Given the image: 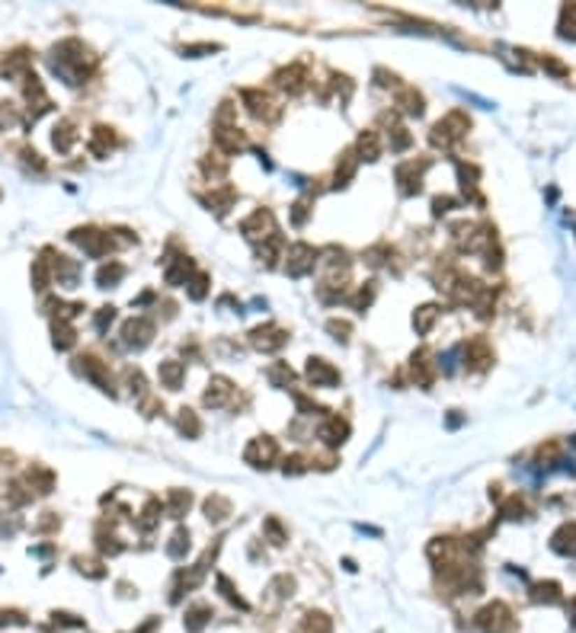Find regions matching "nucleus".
<instances>
[{
	"label": "nucleus",
	"mask_w": 576,
	"mask_h": 633,
	"mask_svg": "<svg viewBox=\"0 0 576 633\" xmlns=\"http://www.w3.org/2000/svg\"><path fill=\"white\" fill-rule=\"evenodd\" d=\"M275 458V445H273V438H263V442H253L250 445V451H247V460L250 464H257V467H266V460H273Z\"/></svg>",
	"instance_id": "nucleus-1"
},
{
	"label": "nucleus",
	"mask_w": 576,
	"mask_h": 633,
	"mask_svg": "<svg viewBox=\"0 0 576 633\" xmlns=\"http://www.w3.org/2000/svg\"><path fill=\"white\" fill-rule=\"evenodd\" d=\"M308 377H311L314 384H336V377H340V374H336L324 358H311V365H308Z\"/></svg>",
	"instance_id": "nucleus-2"
},
{
	"label": "nucleus",
	"mask_w": 576,
	"mask_h": 633,
	"mask_svg": "<svg viewBox=\"0 0 576 633\" xmlns=\"http://www.w3.org/2000/svg\"><path fill=\"white\" fill-rule=\"evenodd\" d=\"M147 340H151V323L147 320H131L125 326V346H144Z\"/></svg>",
	"instance_id": "nucleus-3"
},
{
	"label": "nucleus",
	"mask_w": 576,
	"mask_h": 633,
	"mask_svg": "<svg viewBox=\"0 0 576 633\" xmlns=\"http://www.w3.org/2000/svg\"><path fill=\"white\" fill-rule=\"evenodd\" d=\"M320 435H324L330 445H336V442H343V435H346V425H343L340 419H330L324 429H320Z\"/></svg>",
	"instance_id": "nucleus-4"
},
{
	"label": "nucleus",
	"mask_w": 576,
	"mask_h": 633,
	"mask_svg": "<svg viewBox=\"0 0 576 633\" xmlns=\"http://www.w3.org/2000/svg\"><path fill=\"white\" fill-rule=\"evenodd\" d=\"M359 147H362L365 160H375V157H378V141H375V135H372V131L359 138Z\"/></svg>",
	"instance_id": "nucleus-5"
},
{
	"label": "nucleus",
	"mask_w": 576,
	"mask_h": 633,
	"mask_svg": "<svg viewBox=\"0 0 576 633\" xmlns=\"http://www.w3.org/2000/svg\"><path fill=\"white\" fill-rule=\"evenodd\" d=\"M160 374H164V381H167L170 387H176V384H180V374H182V368H180V365H176V362H167V365H164V368H160Z\"/></svg>",
	"instance_id": "nucleus-6"
},
{
	"label": "nucleus",
	"mask_w": 576,
	"mask_h": 633,
	"mask_svg": "<svg viewBox=\"0 0 576 633\" xmlns=\"http://www.w3.org/2000/svg\"><path fill=\"white\" fill-rule=\"evenodd\" d=\"M295 256L301 259V256H314V253H311V249H308V247H295ZM304 269H308V265H304V263H295V265H291V272H295V275H301Z\"/></svg>",
	"instance_id": "nucleus-7"
}]
</instances>
